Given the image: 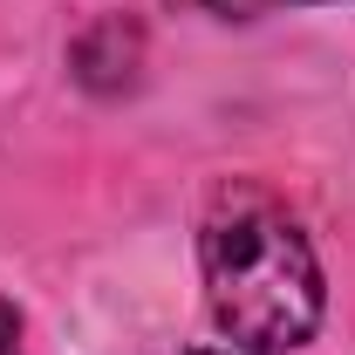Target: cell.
I'll return each instance as SVG.
<instances>
[{
    "label": "cell",
    "instance_id": "2",
    "mask_svg": "<svg viewBox=\"0 0 355 355\" xmlns=\"http://www.w3.org/2000/svg\"><path fill=\"white\" fill-rule=\"evenodd\" d=\"M184 7H198V14H266V7H301V0H184Z\"/></svg>",
    "mask_w": 355,
    "mask_h": 355
},
{
    "label": "cell",
    "instance_id": "3",
    "mask_svg": "<svg viewBox=\"0 0 355 355\" xmlns=\"http://www.w3.org/2000/svg\"><path fill=\"white\" fill-rule=\"evenodd\" d=\"M0 355H21V314L0 301Z\"/></svg>",
    "mask_w": 355,
    "mask_h": 355
},
{
    "label": "cell",
    "instance_id": "1",
    "mask_svg": "<svg viewBox=\"0 0 355 355\" xmlns=\"http://www.w3.org/2000/svg\"><path fill=\"white\" fill-rule=\"evenodd\" d=\"M205 308L239 349H301L321 328V266L301 225L266 198H219L198 232Z\"/></svg>",
    "mask_w": 355,
    "mask_h": 355
},
{
    "label": "cell",
    "instance_id": "4",
    "mask_svg": "<svg viewBox=\"0 0 355 355\" xmlns=\"http://www.w3.org/2000/svg\"><path fill=\"white\" fill-rule=\"evenodd\" d=\"M198 355H212V349H198Z\"/></svg>",
    "mask_w": 355,
    "mask_h": 355
}]
</instances>
